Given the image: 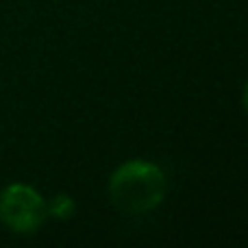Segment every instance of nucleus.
<instances>
[{"label":"nucleus","mask_w":248,"mask_h":248,"mask_svg":"<svg viewBox=\"0 0 248 248\" xmlns=\"http://www.w3.org/2000/svg\"><path fill=\"white\" fill-rule=\"evenodd\" d=\"M242 105H244V109H246V113H248V81H246V85H244V92H242Z\"/></svg>","instance_id":"20e7f679"},{"label":"nucleus","mask_w":248,"mask_h":248,"mask_svg":"<svg viewBox=\"0 0 248 248\" xmlns=\"http://www.w3.org/2000/svg\"><path fill=\"white\" fill-rule=\"evenodd\" d=\"M77 211V202L68 194H57L50 201H46V214L55 220H70Z\"/></svg>","instance_id":"7ed1b4c3"},{"label":"nucleus","mask_w":248,"mask_h":248,"mask_svg":"<svg viewBox=\"0 0 248 248\" xmlns=\"http://www.w3.org/2000/svg\"><path fill=\"white\" fill-rule=\"evenodd\" d=\"M166 174L159 166L144 159L124 161L109 176V201L126 216H141L157 209L166 198Z\"/></svg>","instance_id":"f257e3e1"},{"label":"nucleus","mask_w":248,"mask_h":248,"mask_svg":"<svg viewBox=\"0 0 248 248\" xmlns=\"http://www.w3.org/2000/svg\"><path fill=\"white\" fill-rule=\"evenodd\" d=\"M48 218L44 196L26 183H9L0 189V222L17 235H31Z\"/></svg>","instance_id":"f03ea898"}]
</instances>
